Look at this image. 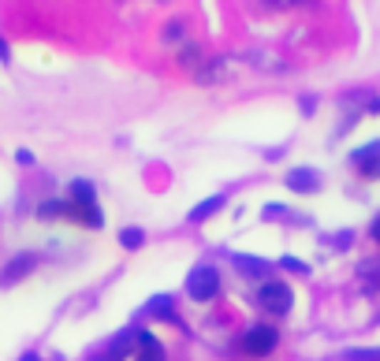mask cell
I'll return each mask as SVG.
<instances>
[{"instance_id": "277c9868", "label": "cell", "mask_w": 380, "mask_h": 361, "mask_svg": "<svg viewBox=\"0 0 380 361\" xmlns=\"http://www.w3.org/2000/svg\"><path fill=\"white\" fill-rule=\"evenodd\" d=\"M38 268V253H30V250H23V253H15L4 268H0V287H15L19 280H26L30 272Z\"/></svg>"}, {"instance_id": "30bf717a", "label": "cell", "mask_w": 380, "mask_h": 361, "mask_svg": "<svg viewBox=\"0 0 380 361\" xmlns=\"http://www.w3.org/2000/svg\"><path fill=\"white\" fill-rule=\"evenodd\" d=\"M135 361H168V354H164L160 339L150 335V332H138V350H135Z\"/></svg>"}, {"instance_id": "7402d4cb", "label": "cell", "mask_w": 380, "mask_h": 361, "mask_svg": "<svg viewBox=\"0 0 380 361\" xmlns=\"http://www.w3.org/2000/svg\"><path fill=\"white\" fill-rule=\"evenodd\" d=\"M8 60H11V48H8L4 38H0V63H8Z\"/></svg>"}, {"instance_id": "8fae6325", "label": "cell", "mask_w": 380, "mask_h": 361, "mask_svg": "<svg viewBox=\"0 0 380 361\" xmlns=\"http://www.w3.org/2000/svg\"><path fill=\"white\" fill-rule=\"evenodd\" d=\"M231 68H235V60H231V56L205 60V63H197V82H220V78H227Z\"/></svg>"}, {"instance_id": "d6986e66", "label": "cell", "mask_w": 380, "mask_h": 361, "mask_svg": "<svg viewBox=\"0 0 380 361\" xmlns=\"http://www.w3.org/2000/svg\"><path fill=\"white\" fill-rule=\"evenodd\" d=\"M15 160H19L23 168H30V164H34V153H30V150H15Z\"/></svg>"}, {"instance_id": "3957f363", "label": "cell", "mask_w": 380, "mask_h": 361, "mask_svg": "<svg viewBox=\"0 0 380 361\" xmlns=\"http://www.w3.org/2000/svg\"><path fill=\"white\" fill-rule=\"evenodd\" d=\"M291 302H294V294L287 283H279V280H265L257 291V305L265 309V313H276V317H284L291 313Z\"/></svg>"}, {"instance_id": "cb8c5ba5", "label": "cell", "mask_w": 380, "mask_h": 361, "mask_svg": "<svg viewBox=\"0 0 380 361\" xmlns=\"http://www.w3.org/2000/svg\"><path fill=\"white\" fill-rule=\"evenodd\" d=\"M19 361H41V357H38V354H23Z\"/></svg>"}, {"instance_id": "7c38bea8", "label": "cell", "mask_w": 380, "mask_h": 361, "mask_svg": "<svg viewBox=\"0 0 380 361\" xmlns=\"http://www.w3.org/2000/svg\"><path fill=\"white\" fill-rule=\"evenodd\" d=\"M142 313L153 317V320H179V317H175V302L168 298V294H157V298H150Z\"/></svg>"}, {"instance_id": "ffe728a7", "label": "cell", "mask_w": 380, "mask_h": 361, "mask_svg": "<svg viewBox=\"0 0 380 361\" xmlns=\"http://www.w3.org/2000/svg\"><path fill=\"white\" fill-rule=\"evenodd\" d=\"M265 4H272V8H294V4H302V0H265Z\"/></svg>"}, {"instance_id": "2e32d148", "label": "cell", "mask_w": 380, "mask_h": 361, "mask_svg": "<svg viewBox=\"0 0 380 361\" xmlns=\"http://www.w3.org/2000/svg\"><path fill=\"white\" fill-rule=\"evenodd\" d=\"M197 60H202V45L197 41H187L179 48V63H187V68H197Z\"/></svg>"}, {"instance_id": "6da1fadb", "label": "cell", "mask_w": 380, "mask_h": 361, "mask_svg": "<svg viewBox=\"0 0 380 361\" xmlns=\"http://www.w3.org/2000/svg\"><path fill=\"white\" fill-rule=\"evenodd\" d=\"M187 294L194 302H212L220 294V272L212 268V265H197V268H190V276H187Z\"/></svg>"}, {"instance_id": "603a6c76", "label": "cell", "mask_w": 380, "mask_h": 361, "mask_svg": "<svg viewBox=\"0 0 380 361\" xmlns=\"http://www.w3.org/2000/svg\"><path fill=\"white\" fill-rule=\"evenodd\" d=\"M369 235H373V242H380V216L373 220V227H369Z\"/></svg>"}, {"instance_id": "9a60e30c", "label": "cell", "mask_w": 380, "mask_h": 361, "mask_svg": "<svg viewBox=\"0 0 380 361\" xmlns=\"http://www.w3.org/2000/svg\"><path fill=\"white\" fill-rule=\"evenodd\" d=\"M142 242H145L142 227H123V231H120V246H123V250H138Z\"/></svg>"}, {"instance_id": "ac0fdd59", "label": "cell", "mask_w": 380, "mask_h": 361, "mask_svg": "<svg viewBox=\"0 0 380 361\" xmlns=\"http://www.w3.org/2000/svg\"><path fill=\"white\" fill-rule=\"evenodd\" d=\"M279 265H284L287 272H299V276H306V272H309V265H306V261H299V257H284Z\"/></svg>"}, {"instance_id": "52a82bcc", "label": "cell", "mask_w": 380, "mask_h": 361, "mask_svg": "<svg viewBox=\"0 0 380 361\" xmlns=\"http://www.w3.org/2000/svg\"><path fill=\"white\" fill-rule=\"evenodd\" d=\"M284 183L294 194H317L321 190V172H313V168H291Z\"/></svg>"}, {"instance_id": "ba28073f", "label": "cell", "mask_w": 380, "mask_h": 361, "mask_svg": "<svg viewBox=\"0 0 380 361\" xmlns=\"http://www.w3.org/2000/svg\"><path fill=\"white\" fill-rule=\"evenodd\" d=\"M231 261H235V268L246 276V280H269V261L250 257V253H231Z\"/></svg>"}, {"instance_id": "5b68a950", "label": "cell", "mask_w": 380, "mask_h": 361, "mask_svg": "<svg viewBox=\"0 0 380 361\" xmlns=\"http://www.w3.org/2000/svg\"><path fill=\"white\" fill-rule=\"evenodd\" d=\"M351 164L358 168V175L380 179V142H369V145H361V150H354V153H351Z\"/></svg>"}, {"instance_id": "5bb4252c", "label": "cell", "mask_w": 380, "mask_h": 361, "mask_svg": "<svg viewBox=\"0 0 380 361\" xmlns=\"http://www.w3.org/2000/svg\"><path fill=\"white\" fill-rule=\"evenodd\" d=\"M358 276H361V283H366V291H376V287H380V257L361 261V265H358Z\"/></svg>"}, {"instance_id": "4fadbf2b", "label": "cell", "mask_w": 380, "mask_h": 361, "mask_svg": "<svg viewBox=\"0 0 380 361\" xmlns=\"http://www.w3.org/2000/svg\"><path fill=\"white\" fill-rule=\"evenodd\" d=\"M224 202H227L224 194H212V198L197 202V205L190 209V216H187V220H190V224H202V220H209V216H212V212H220V209H224Z\"/></svg>"}, {"instance_id": "9c48e42d", "label": "cell", "mask_w": 380, "mask_h": 361, "mask_svg": "<svg viewBox=\"0 0 380 361\" xmlns=\"http://www.w3.org/2000/svg\"><path fill=\"white\" fill-rule=\"evenodd\" d=\"M68 202L78 205V209H86V205H97V190L90 179H71L68 183Z\"/></svg>"}, {"instance_id": "44dd1931", "label": "cell", "mask_w": 380, "mask_h": 361, "mask_svg": "<svg viewBox=\"0 0 380 361\" xmlns=\"http://www.w3.org/2000/svg\"><path fill=\"white\" fill-rule=\"evenodd\" d=\"M299 105H302V112H306V116H313V108H317V101H313V97H302Z\"/></svg>"}, {"instance_id": "e0dca14e", "label": "cell", "mask_w": 380, "mask_h": 361, "mask_svg": "<svg viewBox=\"0 0 380 361\" xmlns=\"http://www.w3.org/2000/svg\"><path fill=\"white\" fill-rule=\"evenodd\" d=\"M183 30H187V23H183V19H172L168 26H164V45H175L179 38H183Z\"/></svg>"}, {"instance_id": "7a4b0ae2", "label": "cell", "mask_w": 380, "mask_h": 361, "mask_svg": "<svg viewBox=\"0 0 380 361\" xmlns=\"http://www.w3.org/2000/svg\"><path fill=\"white\" fill-rule=\"evenodd\" d=\"M276 342H279V332L272 324H254V328H246V332H242L239 347H242V354H250V357H269L276 350Z\"/></svg>"}, {"instance_id": "8992f818", "label": "cell", "mask_w": 380, "mask_h": 361, "mask_svg": "<svg viewBox=\"0 0 380 361\" xmlns=\"http://www.w3.org/2000/svg\"><path fill=\"white\" fill-rule=\"evenodd\" d=\"M135 350H138V328H127V332L112 335V339H108V347H105V354H108L112 361H127Z\"/></svg>"}]
</instances>
